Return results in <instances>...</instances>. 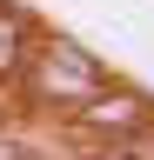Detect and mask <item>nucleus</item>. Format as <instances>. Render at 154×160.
<instances>
[{
    "label": "nucleus",
    "mask_w": 154,
    "mask_h": 160,
    "mask_svg": "<svg viewBox=\"0 0 154 160\" xmlns=\"http://www.w3.org/2000/svg\"><path fill=\"white\" fill-rule=\"evenodd\" d=\"M20 87L34 100H61V107H81L87 93H101L107 87V67L94 53H81L74 40H40L27 60V73H20Z\"/></svg>",
    "instance_id": "1"
},
{
    "label": "nucleus",
    "mask_w": 154,
    "mask_h": 160,
    "mask_svg": "<svg viewBox=\"0 0 154 160\" xmlns=\"http://www.w3.org/2000/svg\"><path fill=\"white\" fill-rule=\"evenodd\" d=\"M154 127V100L121 87V80H107L101 93H87L81 107H67V133L87 140V147H101V140H121V133H141Z\"/></svg>",
    "instance_id": "2"
},
{
    "label": "nucleus",
    "mask_w": 154,
    "mask_h": 160,
    "mask_svg": "<svg viewBox=\"0 0 154 160\" xmlns=\"http://www.w3.org/2000/svg\"><path fill=\"white\" fill-rule=\"evenodd\" d=\"M34 47H40V33H34V20L20 7H0V80H20Z\"/></svg>",
    "instance_id": "3"
},
{
    "label": "nucleus",
    "mask_w": 154,
    "mask_h": 160,
    "mask_svg": "<svg viewBox=\"0 0 154 160\" xmlns=\"http://www.w3.org/2000/svg\"><path fill=\"white\" fill-rule=\"evenodd\" d=\"M94 160H154V127L121 133V140H101V147H94Z\"/></svg>",
    "instance_id": "4"
},
{
    "label": "nucleus",
    "mask_w": 154,
    "mask_h": 160,
    "mask_svg": "<svg viewBox=\"0 0 154 160\" xmlns=\"http://www.w3.org/2000/svg\"><path fill=\"white\" fill-rule=\"evenodd\" d=\"M0 160H40V153H34L20 133H7V127H0Z\"/></svg>",
    "instance_id": "5"
}]
</instances>
